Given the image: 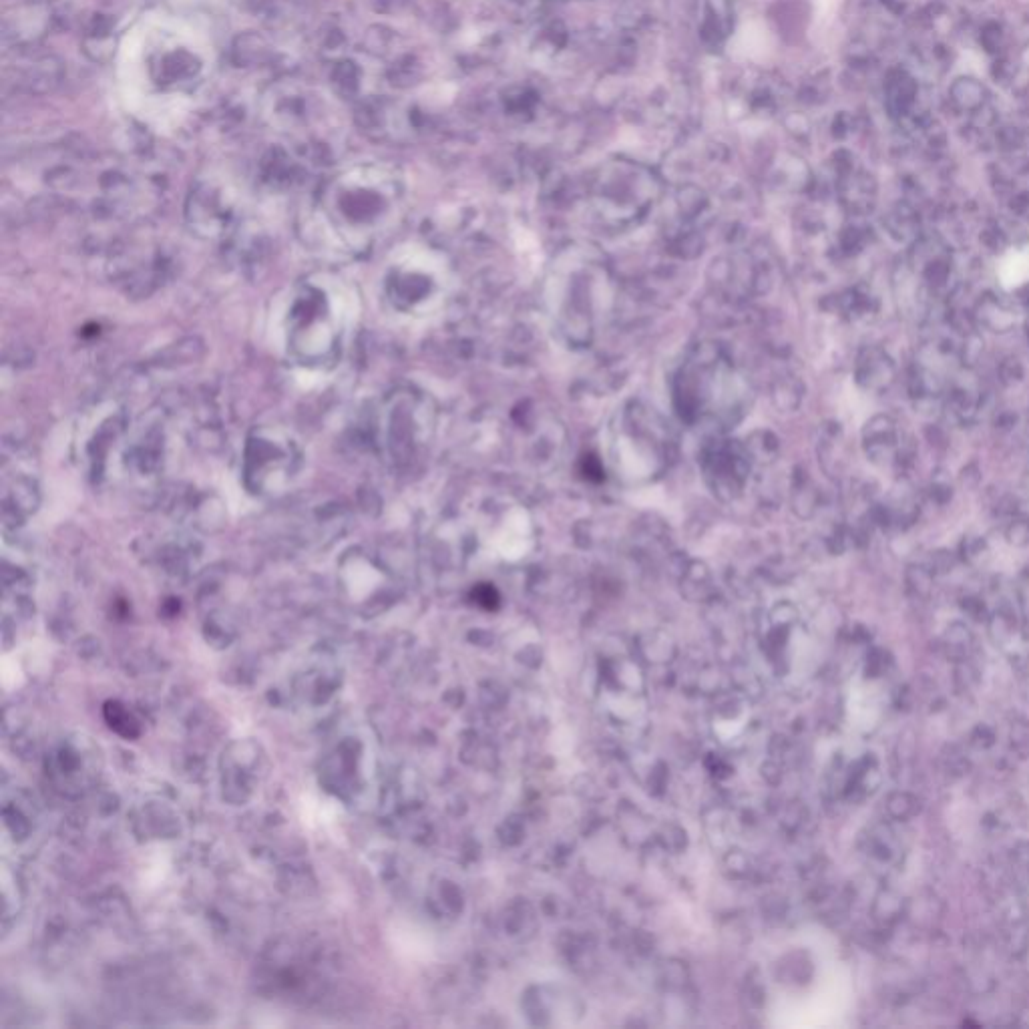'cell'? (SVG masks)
I'll use <instances>...</instances> for the list:
<instances>
[{"mask_svg":"<svg viewBox=\"0 0 1029 1029\" xmlns=\"http://www.w3.org/2000/svg\"><path fill=\"white\" fill-rule=\"evenodd\" d=\"M316 97L318 95L308 85L296 79L278 81L264 95V117L272 127L288 137H310L314 123L322 113Z\"/></svg>","mask_w":1029,"mask_h":1029,"instance_id":"6da1fadb","label":"cell"},{"mask_svg":"<svg viewBox=\"0 0 1029 1029\" xmlns=\"http://www.w3.org/2000/svg\"><path fill=\"white\" fill-rule=\"evenodd\" d=\"M7 77L17 85V89L27 93H41L51 91L61 83L63 67L61 61H57L53 55H27L17 63L15 73L7 71Z\"/></svg>","mask_w":1029,"mask_h":1029,"instance_id":"7a4b0ae2","label":"cell"},{"mask_svg":"<svg viewBox=\"0 0 1029 1029\" xmlns=\"http://www.w3.org/2000/svg\"><path fill=\"white\" fill-rule=\"evenodd\" d=\"M105 720L109 722V726L125 736V738H137L139 736V724L133 720V716L117 702H109L105 706Z\"/></svg>","mask_w":1029,"mask_h":1029,"instance_id":"3957f363","label":"cell"}]
</instances>
